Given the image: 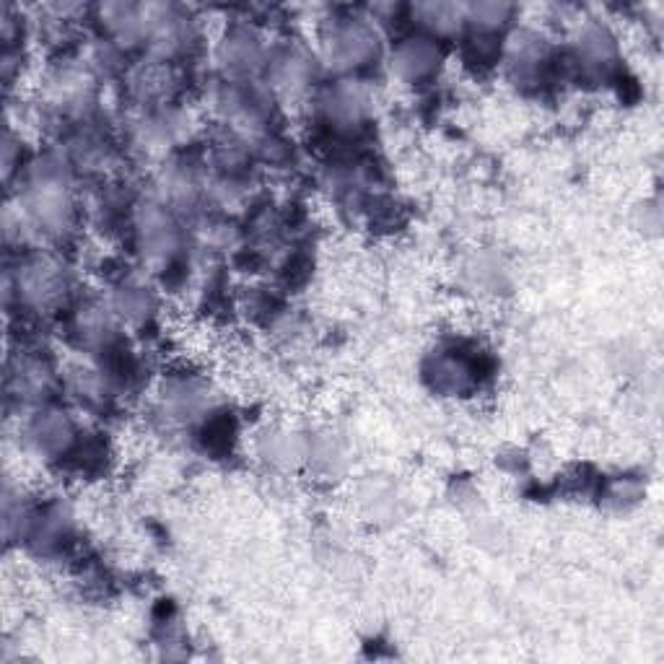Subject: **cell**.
<instances>
[{
  "label": "cell",
  "mask_w": 664,
  "mask_h": 664,
  "mask_svg": "<svg viewBox=\"0 0 664 664\" xmlns=\"http://www.w3.org/2000/svg\"><path fill=\"white\" fill-rule=\"evenodd\" d=\"M330 45L335 58L345 60V63H353V60L369 58L371 50H374V37H371V32L361 21L348 19L343 26H338V29L330 34Z\"/></svg>",
  "instance_id": "cell-1"
},
{
  "label": "cell",
  "mask_w": 664,
  "mask_h": 664,
  "mask_svg": "<svg viewBox=\"0 0 664 664\" xmlns=\"http://www.w3.org/2000/svg\"><path fill=\"white\" fill-rule=\"evenodd\" d=\"M73 431L68 418L60 413H39V418L32 426V439L37 441L39 449L45 452H58L68 447Z\"/></svg>",
  "instance_id": "cell-2"
},
{
  "label": "cell",
  "mask_w": 664,
  "mask_h": 664,
  "mask_svg": "<svg viewBox=\"0 0 664 664\" xmlns=\"http://www.w3.org/2000/svg\"><path fill=\"white\" fill-rule=\"evenodd\" d=\"M397 68L408 76H423L434 68L436 58H439V52H436L434 45H428L426 39H410L408 45H403L397 50Z\"/></svg>",
  "instance_id": "cell-3"
}]
</instances>
